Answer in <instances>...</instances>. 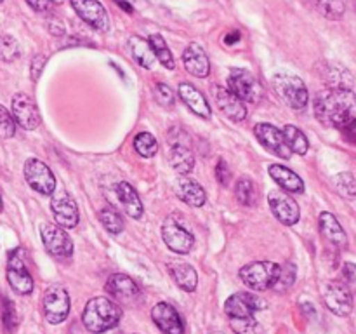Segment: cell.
<instances>
[{
	"instance_id": "6da1fadb",
	"label": "cell",
	"mask_w": 356,
	"mask_h": 334,
	"mask_svg": "<svg viewBox=\"0 0 356 334\" xmlns=\"http://www.w3.org/2000/svg\"><path fill=\"white\" fill-rule=\"evenodd\" d=\"M315 117L327 127L344 129L356 122V94L351 89H325L313 103Z\"/></svg>"
},
{
	"instance_id": "7a4b0ae2",
	"label": "cell",
	"mask_w": 356,
	"mask_h": 334,
	"mask_svg": "<svg viewBox=\"0 0 356 334\" xmlns=\"http://www.w3.org/2000/svg\"><path fill=\"white\" fill-rule=\"evenodd\" d=\"M120 319V305H117L113 299L104 298V296L89 299L82 315V322L86 329L94 334L106 333V331L113 329V327L118 326Z\"/></svg>"
},
{
	"instance_id": "3957f363",
	"label": "cell",
	"mask_w": 356,
	"mask_h": 334,
	"mask_svg": "<svg viewBox=\"0 0 356 334\" xmlns=\"http://www.w3.org/2000/svg\"><path fill=\"white\" fill-rule=\"evenodd\" d=\"M273 86L278 96L284 100L285 104L292 110H305L308 106L309 94L306 84L298 75L287 72H278L273 75Z\"/></svg>"
},
{
	"instance_id": "277c9868",
	"label": "cell",
	"mask_w": 356,
	"mask_h": 334,
	"mask_svg": "<svg viewBox=\"0 0 356 334\" xmlns=\"http://www.w3.org/2000/svg\"><path fill=\"white\" fill-rule=\"evenodd\" d=\"M280 275V264L273 261H254L240 270V278L252 291L273 289Z\"/></svg>"
},
{
	"instance_id": "5b68a950",
	"label": "cell",
	"mask_w": 356,
	"mask_h": 334,
	"mask_svg": "<svg viewBox=\"0 0 356 334\" xmlns=\"http://www.w3.org/2000/svg\"><path fill=\"white\" fill-rule=\"evenodd\" d=\"M228 90L243 103H257L263 96V87L254 73L245 68H233L228 75Z\"/></svg>"
},
{
	"instance_id": "8992f818",
	"label": "cell",
	"mask_w": 356,
	"mask_h": 334,
	"mask_svg": "<svg viewBox=\"0 0 356 334\" xmlns=\"http://www.w3.org/2000/svg\"><path fill=\"white\" fill-rule=\"evenodd\" d=\"M162 239L172 253L188 254L195 246V237L177 216H169L162 225Z\"/></svg>"
},
{
	"instance_id": "52a82bcc",
	"label": "cell",
	"mask_w": 356,
	"mask_h": 334,
	"mask_svg": "<svg viewBox=\"0 0 356 334\" xmlns=\"http://www.w3.org/2000/svg\"><path fill=\"white\" fill-rule=\"evenodd\" d=\"M7 282H9L10 289L21 296L31 294L33 291V278L28 271L26 263H24L23 249H14L9 254L7 260Z\"/></svg>"
},
{
	"instance_id": "ba28073f",
	"label": "cell",
	"mask_w": 356,
	"mask_h": 334,
	"mask_svg": "<svg viewBox=\"0 0 356 334\" xmlns=\"http://www.w3.org/2000/svg\"><path fill=\"white\" fill-rule=\"evenodd\" d=\"M40 237L44 247L47 249L49 254L54 257L65 260L73 254V242L70 235L66 233L65 228L54 225V223H42L40 225Z\"/></svg>"
},
{
	"instance_id": "9c48e42d",
	"label": "cell",
	"mask_w": 356,
	"mask_h": 334,
	"mask_svg": "<svg viewBox=\"0 0 356 334\" xmlns=\"http://www.w3.org/2000/svg\"><path fill=\"white\" fill-rule=\"evenodd\" d=\"M24 180L31 190L40 195H52L56 190V177L47 164L38 159H28L24 162Z\"/></svg>"
},
{
	"instance_id": "30bf717a",
	"label": "cell",
	"mask_w": 356,
	"mask_h": 334,
	"mask_svg": "<svg viewBox=\"0 0 356 334\" xmlns=\"http://www.w3.org/2000/svg\"><path fill=\"white\" fill-rule=\"evenodd\" d=\"M266 308V301L254 292H236L225 303V312L229 319H249L254 313Z\"/></svg>"
},
{
	"instance_id": "8fae6325",
	"label": "cell",
	"mask_w": 356,
	"mask_h": 334,
	"mask_svg": "<svg viewBox=\"0 0 356 334\" xmlns=\"http://www.w3.org/2000/svg\"><path fill=\"white\" fill-rule=\"evenodd\" d=\"M323 299H325L327 308L336 315L346 317L353 312V291L343 280L329 282Z\"/></svg>"
},
{
	"instance_id": "7c38bea8",
	"label": "cell",
	"mask_w": 356,
	"mask_h": 334,
	"mask_svg": "<svg viewBox=\"0 0 356 334\" xmlns=\"http://www.w3.org/2000/svg\"><path fill=\"white\" fill-rule=\"evenodd\" d=\"M44 313L49 324H61L70 313V294L61 285H52L44 294Z\"/></svg>"
},
{
	"instance_id": "4fadbf2b",
	"label": "cell",
	"mask_w": 356,
	"mask_h": 334,
	"mask_svg": "<svg viewBox=\"0 0 356 334\" xmlns=\"http://www.w3.org/2000/svg\"><path fill=\"white\" fill-rule=\"evenodd\" d=\"M268 202H270L271 212L275 218L285 226H292L299 221L301 218V211H299V204L284 190H273L268 195Z\"/></svg>"
},
{
	"instance_id": "5bb4252c",
	"label": "cell",
	"mask_w": 356,
	"mask_h": 334,
	"mask_svg": "<svg viewBox=\"0 0 356 334\" xmlns=\"http://www.w3.org/2000/svg\"><path fill=\"white\" fill-rule=\"evenodd\" d=\"M51 211L54 214L56 223L61 228L68 230V228H75L79 225V205H76L75 198L72 197L66 191H59V193L52 195L51 200Z\"/></svg>"
},
{
	"instance_id": "9a60e30c",
	"label": "cell",
	"mask_w": 356,
	"mask_h": 334,
	"mask_svg": "<svg viewBox=\"0 0 356 334\" xmlns=\"http://www.w3.org/2000/svg\"><path fill=\"white\" fill-rule=\"evenodd\" d=\"M70 3L75 9V13L94 30L103 31V33L110 30V17H108L106 9L101 2H97V0H70Z\"/></svg>"
},
{
	"instance_id": "2e32d148",
	"label": "cell",
	"mask_w": 356,
	"mask_h": 334,
	"mask_svg": "<svg viewBox=\"0 0 356 334\" xmlns=\"http://www.w3.org/2000/svg\"><path fill=\"white\" fill-rule=\"evenodd\" d=\"M108 294L117 301V305H132L139 299L141 292H139L138 284L132 280L129 275L125 273H113L106 280V285H104Z\"/></svg>"
},
{
	"instance_id": "e0dca14e",
	"label": "cell",
	"mask_w": 356,
	"mask_h": 334,
	"mask_svg": "<svg viewBox=\"0 0 356 334\" xmlns=\"http://www.w3.org/2000/svg\"><path fill=\"white\" fill-rule=\"evenodd\" d=\"M13 117L16 120V125L23 127L24 131H33L40 124V115H38L37 104L24 93L14 94Z\"/></svg>"
},
{
	"instance_id": "ac0fdd59",
	"label": "cell",
	"mask_w": 356,
	"mask_h": 334,
	"mask_svg": "<svg viewBox=\"0 0 356 334\" xmlns=\"http://www.w3.org/2000/svg\"><path fill=\"white\" fill-rule=\"evenodd\" d=\"M256 132V138L264 148L268 150L273 155L280 157V159H291L292 152L289 150L287 143H285L284 134H282L280 129H277L275 125L268 124V122H261V124L256 125L254 129Z\"/></svg>"
},
{
	"instance_id": "d6986e66",
	"label": "cell",
	"mask_w": 356,
	"mask_h": 334,
	"mask_svg": "<svg viewBox=\"0 0 356 334\" xmlns=\"http://www.w3.org/2000/svg\"><path fill=\"white\" fill-rule=\"evenodd\" d=\"M212 93H214L216 104H218L219 110L222 111L225 117H228L233 122H242L247 117V106L243 101H240L235 94H232L228 90V87L214 86L212 87Z\"/></svg>"
},
{
	"instance_id": "ffe728a7",
	"label": "cell",
	"mask_w": 356,
	"mask_h": 334,
	"mask_svg": "<svg viewBox=\"0 0 356 334\" xmlns=\"http://www.w3.org/2000/svg\"><path fill=\"white\" fill-rule=\"evenodd\" d=\"M152 319L163 334H184L183 320L169 303H156L152 310Z\"/></svg>"
},
{
	"instance_id": "44dd1931",
	"label": "cell",
	"mask_w": 356,
	"mask_h": 334,
	"mask_svg": "<svg viewBox=\"0 0 356 334\" xmlns=\"http://www.w3.org/2000/svg\"><path fill=\"white\" fill-rule=\"evenodd\" d=\"M183 63L184 68L188 73L198 77V79H205L211 73V61H209V56L205 52V49L202 47L197 42H191L183 52Z\"/></svg>"
},
{
	"instance_id": "7402d4cb",
	"label": "cell",
	"mask_w": 356,
	"mask_h": 334,
	"mask_svg": "<svg viewBox=\"0 0 356 334\" xmlns=\"http://www.w3.org/2000/svg\"><path fill=\"white\" fill-rule=\"evenodd\" d=\"M268 173H270L271 180L287 193H302L305 191V183H302L301 176L289 167L282 166V164H271Z\"/></svg>"
},
{
	"instance_id": "603a6c76",
	"label": "cell",
	"mask_w": 356,
	"mask_h": 334,
	"mask_svg": "<svg viewBox=\"0 0 356 334\" xmlns=\"http://www.w3.org/2000/svg\"><path fill=\"white\" fill-rule=\"evenodd\" d=\"M179 97L183 100V103L193 111L195 115H198L200 118H211V106H209L207 100L204 97V94L197 89L195 86L188 82H181L179 87Z\"/></svg>"
},
{
	"instance_id": "cb8c5ba5",
	"label": "cell",
	"mask_w": 356,
	"mask_h": 334,
	"mask_svg": "<svg viewBox=\"0 0 356 334\" xmlns=\"http://www.w3.org/2000/svg\"><path fill=\"white\" fill-rule=\"evenodd\" d=\"M176 193L184 204L191 205V207H202L205 204V200H207V193L202 188V184L188 176H181L177 180Z\"/></svg>"
},
{
	"instance_id": "d4e9b609",
	"label": "cell",
	"mask_w": 356,
	"mask_h": 334,
	"mask_svg": "<svg viewBox=\"0 0 356 334\" xmlns=\"http://www.w3.org/2000/svg\"><path fill=\"white\" fill-rule=\"evenodd\" d=\"M318 225L320 232L325 237V240H329V242L332 244V246H336L337 249H344V247H346V232H344V228L341 226V223L337 221V218L332 212H322L318 218Z\"/></svg>"
},
{
	"instance_id": "484cf974",
	"label": "cell",
	"mask_w": 356,
	"mask_h": 334,
	"mask_svg": "<svg viewBox=\"0 0 356 334\" xmlns=\"http://www.w3.org/2000/svg\"><path fill=\"white\" fill-rule=\"evenodd\" d=\"M115 193H117L118 200H120L122 207L127 212V216H131L132 219H139L143 216V202L139 198L138 191L132 188V184H129L127 181H118L115 184Z\"/></svg>"
},
{
	"instance_id": "4316f807",
	"label": "cell",
	"mask_w": 356,
	"mask_h": 334,
	"mask_svg": "<svg viewBox=\"0 0 356 334\" xmlns=\"http://www.w3.org/2000/svg\"><path fill=\"white\" fill-rule=\"evenodd\" d=\"M169 164L176 173L183 174V176L190 174L195 167V155L190 146H186L184 143H174L169 152Z\"/></svg>"
},
{
	"instance_id": "83f0119b",
	"label": "cell",
	"mask_w": 356,
	"mask_h": 334,
	"mask_svg": "<svg viewBox=\"0 0 356 334\" xmlns=\"http://www.w3.org/2000/svg\"><path fill=\"white\" fill-rule=\"evenodd\" d=\"M169 273L183 291L193 292L197 289L198 275L191 264L183 263V261H177V263L172 261V263H169Z\"/></svg>"
},
{
	"instance_id": "f1b7e54d",
	"label": "cell",
	"mask_w": 356,
	"mask_h": 334,
	"mask_svg": "<svg viewBox=\"0 0 356 334\" xmlns=\"http://www.w3.org/2000/svg\"><path fill=\"white\" fill-rule=\"evenodd\" d=\"M129 49H131V54L132 58L136 59V63H139V65L146 70L153 68L156 58L155 54H153L152 45H149V42L146 40V38L134 35V37L129 38Z\"/></svg>"
},
{
	"instance_id": "f546056e",
	"label": "cell",
	"mask_w": 356,
	"mask_h": 334,
	"mask_svg": "<svg viewBox=\"0 0 356 334\" xmlns=\"http://www.w3.org/2000/svg\"><path fill=\"white\" fill-rule=\"evenodd\" d=\"M282 134H284V139L291 152L298 153V155H306V153H308L309 143L301 129H298L292 124H287L282 129Z\"/></svg>"
},
{
	"instance_id": "4dcf8cb0",
	"label": "cell",
	"mask_w": 356,
	"mask_h": 334,
	"mask_svg": "<svg viewBox=\"0 0 356 334\" xmlns=\"http://www.w3.org/2000/svg\"><path fill=\"white\" fill-rule=\"evenodd\" d=\"M235 195L236 200L245 207H256L257 200H259V193H257V186L254 184L252 180L249 177H240L235 184Z\"/></svg>"
},
{
	"instance_id": "1f68e13d",
	"label": "cell",
	"mask_w": 356,
	"mask_h": 334,
	"mask_svg": "<svg viewBox=\"0 0 356 334\" xmlns=\"http://www.w3.org/2000/svg\"><path fill=\"white\" fill-rule=\"evenodd\" d=\"M148 42H149V45H152L153 54H155V58L159 59V61L162 63V65L165 66L167 70H174V68H176V61H174L172 52H170L169 45H167V42L163 40L162 35H159V33L149 35Z\"/></svg>"
},
{
	"instance_id": "d6a6232c",
	"label": "cell",
	"mask_w": 356,
	"mask_h": 334,
	"mask_svg": "<svg viewBox=\"0 0 356 334\" xmlns=\"http://www.w3.org/2000/svg\"><path fill=\"white\" fill-rule=\"evenodd\" d=\"M99 221L103 223L104 230L113 235H118V233L124 230V219H122V214L118 212V209H115L113 205H106L99 211Z\"/></svg>"
},
{
	"instance_id": "836d02e7",
	"label": "cell",
	"mask_w": 356,
	"mask_h": 334,
	"mask_svg": "<svg viewBox=\"0 0 356 334\" xmlns=\"http://www.w3.org/2000/svg\"><path fill=\"white\" fill-rule=\"evenodd\" d=\"M325 80L329 82L330 89H350L351 82H353L348 70L336 65H330L325 70Z\"/></svg>"
},
{
	"instance_id": "e575fe53",
	"label": "cell",
	"mask_w": 356,
	"mask_h": 334,
	"mask_svg": "<svg viewBox=\"0 0 356 334\" xmlns=\"http://www.w3.org/2000/svg\"><path fill=\"white\" fill-rule=\"evenodd\" d=\"M313 6L327 19L337 21L344 16L343 0H313Z\"/></svg>"
},
{
	"instance_id": "d590c367",
	"label": "cell",
	"mask_w": 356,
	"mask_h": 334,
	"mask_svg": "<svg viewBox=\"0 0 356 334\" xmlns=\"http://www.w3.org/2000/svg\"><path fill=\"white\" fill-rule=\"evenodd\" d=\"M134 148L139 155L149 159L159 152V143H156L155 136L149 134V132H139L134 138Z\"/></svg>"
},
{
	"instance_id": "8d00e7d4",
	"label": "cell",
	"mask_w": 356,
	"mask_h": 334,
	"mask_svg": "<svg viewBox=\"0 0 356 334\" xmlns=\"http://www.w3.org/2000/svg\"><path fill=\"white\" fill-rule=\"evenodd\" d=\"M296 277H298V268H296L294 263L280 264V275H278V280L273 289L277 292H285L294 285Z\"/></svg>"
},
{
	"instance_id": "74e56055",
	"label": "cell",
	"mask_w": 356,
	"mask_h": 334,
	"mask_svg": "<svg viewBox=\"0 0 356 334\" xmlns=\"http://www.w3.org/2000/svg\"><path fill=\"white\" fill-rule=\"evenodd\" d=\"M229 327L235 334H263V326L256 320V317L249 319H229Z\"/></svg>"
},
{
	"instance_id": "f35d334b",
	"label": "cell",
	"mask_w": 356,
	"mask_h": 334,
	"mask_svg": "<svg viewBox=\"0 0 356 334\" xmlns=\"http://www.w3.org/2000/svg\"><path fill=\"white\" fill-rule=\"evenodd\" d=\"M19 44L10 35H0V59L6 63L16 61L19 58Z\"/></svg>"
},
{
	"instance_id": "ab89813d",
	"label": "cell",
	"mask_w": 356,
	"mask_h": 334,
	"mask_svg": "<svg viewBox=\"0 0 356 334\" xmlns=\"http://www.w3.org/2000/svg\"><path fill=\"white\" fill-rule=\"evenodd\" d=\"M334 186L343 197L355 198L356 197V180L351 173H341L334 177Z\"/></svg>"
},
{
	"instance_id": "60d3db41",
	"label": "cell",
	"mask_w": 356,
	"mask_h": 334,
	"mask_svg": "<svg viewBox=\"0 0 356 334\" xmlns=\"http://www.w3.org/2000/svg\"><path fill=\"white\" fill-rule=\"evenodd\" d=\"M2 322L6 331H9V333L16 331L17 324H19L16 306H14V303L10 301L9 298H6V296H2Z\"/></svg>"
},
{
	"instance_id": "b9f144b4",
	"label": "cell",
	"mask_w": 356,
	"mask_h": 334,
	"mask_svg": "<svg viewBox=\"0 0 356 334\" xmlns=\"http://www.w3.org/2000/svg\"><path fill=\"white\" fill-rule=\"evenodd\" d=\"M16 134V120L3 104H0V139H10Z\"/></svg>"
},
{
	"instance_id": "7bdbcfd3",
	"label": "cell",
	"mask_w": 356,
	"mask_h": 334,
	"mask_svg": "<svg viewBox=\"0 0 356 334\" xmlns=\"http://www.w3.org/2000/svg\"><path fill=\"white\" fill-rule=\"evenodd\" d=\"M155 97L156 103L163 108H170L176 103V96H174L172 89L167 84H156L155 87Z\"/></svg>"
},
{
	"instance_id": "ee69618b",
	"label": "cell",
	"mask_w": 356,
	"mask_h": 334,
	"mask_svg": "<svg viewBox=\"0 0 356 334\" xmlns=\"http://www.w3.org/2000/svg\"><path fill=\"white\" fill-rule=\"evenodd\" d=\"M216 177H218V181L222 184V186H228V184L232 183L233 173L232 169H229L228 164H226V160L221 159L218 162V166H216Z\"/></svg>"
},
{
	"instance_id": "f6af8a7d",
	"label": "cell",
	"mask_w": 356,
	"mask_h": 334,
	"mask_svg": "<svg viewBox=\"0 0 356 334\" xmlns=\"http://www.w3.org/2000/svg\"><path fill=\"white\" fill-rule=\"evenodd\" d=\"M45 63H47V56L37 54L33 59H31V80L37 82L38 77L42 75V70H44Z\"/></svg>"
},
{
	"instance_id": "bcb514c9",
	"label": "cell",
	"mask_w": 356,
	"mask_h": 334,
	"mask_svg": "<svg viewBox=\"0 0 356 334\" xmlns=\"http://www.w3.org/2000/svg\"><path fill=\"white\" fill-rule=\"evenodd\" d=\"M343 282L346 285H350L351 291H353V289L356 287V264L344 263V267H343Z\"/></svg>"
},
{
	"instance_id": "7dc6e473",
	"label": "cell",
	"mask_w": 356,
	"mask_h": 334,
	"mask_svg": "<svg viewBox=\"0 0 356 334\" xmlns=\"http://www.w3.org/2000/svg\"><path fill=\"white\" fill-rule=\"evenodd\" d=\"M28 6L38 14H51L52 13V3L49 0H26Z\"/></svg>"
},
{
	"instance_id": "c3c4849f",
	"label": "cell",
	"mask_w": 356,
	"mask_h": 334,
	"mask_svg": "<svg viewBox=\"0 0 356 334\" xmlns=\"http://www.w3.org/2000/svg\"><path fill=\"white\" fill-rule=\"evenodd\" d=\"M341 132H343L344 139H346L348 143H351V145L356 146V122H353V124L346 125L344 129H341Z\"/></svg>"
},
{
	"instance_id": "681fc988",
	"label": "cell",
	"mask_w": 356,
	"mask_h": 334,
	"mask_svg": "<svg viewBox=\"0 0 356 334\" xmlns=\"http://www.w3.org/2000/svg\"><path fill=\"white\" fill-rule=\"evenodd\" d=\"M49 31H51V33H54V35H65V26H63L61 23H51L49 24Z\"/></svg>"
},
{
	"instance_id": "f907efd6",
	"label": "cell",
	"mask_w": 356,
	"mask_h": 334,
	"mask_svg": "<svg viewBox=\"0 0 356 334\" xmlns=\"http://www.w3.org/2000/svg\"><path fill=\"white\" fill-rule=\"evenodd\" d=\"M238 38H240L238 31H235V33H229L228 37H226V44H235V40H238Z\"/></svg>"
},
{
	"instance_id": "816d5d0a",
	"label": "cell",
	"mask_w": 356,
	"mask_h": 334,
	"mask_svg": "<svg viewBox=\"0 0 356 334\" xmlns=\"http://www.w3.org/2000/svg\"><path fill=\"white\" fill-rule=\"evenodd\" d=\"M49 2H51V3H63L65 0H49Z\"/></svg>"
},
{
	"instance_id": "f5cc1de1",
	"label": "cell",
	"mask_w": 356,
	"mask_h": 334,
	"mask_svg": "<svg viewBox=\"0 0 356 334\" xmlns=\"http://www.w3.org/2000/svg\"><path fill=\"white\" fill-rule=\"evenodd\" d=\"M2 207H3V202H2V197H0V211H2Z\"/></svg>"
},
{
	"instance_id": "db71d44e",
	"label": "cell",
	"mask_w": 356,
	"mask_h": 334,
	"mask_svg": "<svg viewBox=\"0 0 356 334\" xmlns=\"http://www.w3.org/2000/svg\"><path fill=\"white\" fill-rule=\"evenodd\" d=\"M0 2H2V0H0Z\"/></svg>"
}]
</instances>
